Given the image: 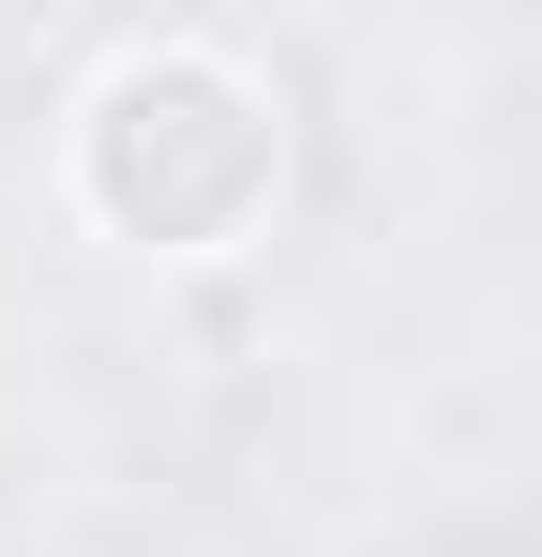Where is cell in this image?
Instances as JSON below:
<instances>
[{"label":"cell","mask_w":542,"mask_h":557,"mask_svg":"<svg viewBox=\"0 0 542 557\" xmlns=\"http://www.w3.org/2000/svg\"><path fill=\"white\" fill-rule=\"evenodd\" d=\"M61 196L106 257H151V272L242 257L286 211V91L211 30H151L76 91Z\"/></svg>","instance_id":"obj_1"}]
</instances>
